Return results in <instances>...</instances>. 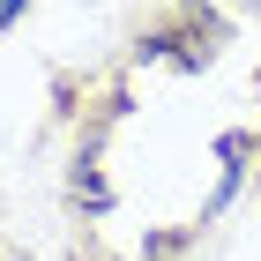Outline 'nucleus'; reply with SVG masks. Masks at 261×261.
Returning <instances> with one entry per match:
<instances>
[{
  "label": "nucleus",
  "instance_id": "f257e3e1",
  "mask_svg": "<svg viewBox=\"0 0 261 261\" xmlns=\"http://www.w3.org/2000/svg\"><path fill=\"white\" fill-rule=\"evenodd\" d=\"M22 15V0H0V30H8V22H15Z\"/></svg>",
  "mask_w": 261,
  "mask_h": 261
}]
</instances>
